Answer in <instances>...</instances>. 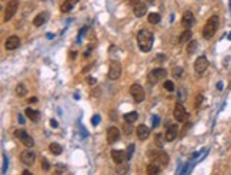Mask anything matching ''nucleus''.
<instances>
[{
    "label": "nucleus",
    "mask_w": 231,
    "mask_h": 175,
    "mask_svg": "<svg viewBox=\"0 0 231 175\" xmlns=\"http://www.w3.org/2000/svg\"><path fill=\"white\" fill-rule=\"evenodd\" d=\"M153 42H154V36L150 30L141 29L140 31H138V34H137V44H138V49H140L143 53H147V51L151 50Z\"/></svg>",
    "instance_id": "1"
},
{
    "label": "nucleus",
    "mask_w": 231,
    "mask_h": 175,
    "mask_svg": "<svg viewBox=\"0 0 231 175\" xmlns=\"http://www.w3.org/2000/svg\"><path fill=\"white\" fill-rule=\"evenodd\" d=\"M220 20L218 16H211L208 20H207L204 29H203V37L204 38H213V36L215 34L217 29H218Z\"/></svg>",
    "instance_id": "2"
},
{
    "label": "nucleus",
    "mask_w": 231,
    "mask_h": 175,
    "mask_svg": "<svg viewBox=\"0 0 231 175\" xmlns=\"http://www.w3.org/2000/svg\"><path fill=\"white\" fill-rule=\"evenodd\" d=\"M167 77V70L165 68H161V67H158V68H154V70H151L149 73V75H147V80H149L150 84H157L160 80L165 78Z\"/></svg>",
    "instance_id": "3"
},
{
    "label": "nucleus",
    "mask_w": 231,
    "mask_h": 175,
    "mask_svg": "<svg viewBox=\"0 0 231 175\" xmlns=\"http://www.w3.org/2000/svg\"><path fill=\"white\" fill-rule=\"evenodd\" d=\"M149 157L151 159V162L158 164L160 167H164V165L169 164V155L165 154V152H163V151H156V152L149 151Z\"/></svg>",
    "instance_id": "4"
},
{
    "label": "nucleus",
    "mask_w": 231,
    "mask_h": 175,
    "mask_svg": "<svg viewBox=\"0 0 231 175\" xmlns=\"http://www.w3.org/2000/svg\"><path fill=\"white\" fill-rule=\"evenodd\" d=\"M130 94H131V97L134 98L136 103H141V101H144V98H146L144 88L137 83H134L131 87H130Z\"/></svg>",
    "instance_id": "5"
},
{
    "label": "nucleus",
    "mask_w": 231,
    "mask_h": 175,
    "mask_svg": "<svg viewBox=\"0 0 231 175\" xmlns=\"http://www.w3.org/2000/svg\"><path fill=\"white\" fill-rule=\"evenodd\" d=\"M173 115H174V118H176V121H178V122H184V121H187V118H188V113H187V110L184 108V105H183L181 103H177V104H176Z\"/></svg>",
    "instance_id": "6"
},
{
    "label": "nucleus",
    "mask_w": 231,
    "mask_h": 175,
    "mask_svg": "<svg viewBox=\"0 0 231 175\" xmlns=\"http://www.w3.org/2000/svg\"><path fill=\"white\" fill-rule=\"evenodd\" d=\"M108 78L110 80H117L120 78L121 75V64H120L117 60H113L110 61V66H108Z\"/></svg>",
    "instance_id": "7"
},
{
    "label": "nucleus",
    "mask_w": 231,
    "mask_h": 175,
    "mask_svg": "<svg viewBox=\"0 0 231 175\" xmlns=\"http://www.w3.org/2000/svg\"><path fill=\"white\" fill-rule=\"evenodd\" d=\"M19 0H10L7 3V7H6V12H4V21L12 20L13 16L16 14L17 9H19Z\"/></svg>",
    "instance_id": "8"
},
{
    "label": "nucleus",
    "mask_w": 231,
    "mask_h": 175,
    "mask_svg": "<svg viewBox=\"0 0 231 175\" xmlns=\"http://www.w3.org/2000/svg\"><path fill=\"white\" fill-rule=\"evenodd\" d=\"M14 135H16L19 140H20L23 144H25L26 147H29V148H32V147L34 145V140L32 137H30L29 134L26 133L25 129H16L14 131Z\"/></svg>",
    "instance_id": "9"
},
{
    "label": "nucleus",
    "mask_w": 231,
    "mask_h": 175,
    "mask_svg": "<svg viewBox=\"0 0 231 175\" xmlns=\"http://www.w3.org/2000/svg\"><path fill=\"white\" fill-rule=\"evenodd\" d=\"M207 67H208V60H207V57H204V56L198 57L197 60H195V63H194V70H195V73H198V74H203V73L207 70Z\"/></svg>",
    "instance_id": "10"
},
{
    "label": "nucleus",
    "mask_w": 231,
    "mask_h": 175,
    "mask_svg": "<svg viewBox=\"0 0 231 175\" xmlns=\"http://www.w3.org/2000/svg\"><path fill=\"white\" fill-rule=\"evenodd\" d=\"M20 159H21V162L25 164V165L30 167V165H33L34 159H36V154H34L33 151L26 150V151H23V152L20 154Z\"/></svg>",
    "instance_id": "11"
},
{
    "label": "nucleus",
    "mask_w": 231,
    "mask_h": 175,
    "mask_svg": "<svg viewBox=\"0 0 231 175\" xmlns=\"http://www.w3.org/2000/svg\"><path fill=\"white\" fill-rule=\"evenodd\" d=\"M195 23V19H194V14L191 12H186L183 14V19H181V24L184 29H191Z\"/></svg>",
    "instance_id": "12"
},
{
    "label": "nucleus",
    "mask_w": 231,
    "mask_h": 175,
    "mask_svg": "<svg viewBox=\"0 0 231 175\" xmlns=\"http://www.w3.org/2000/svg\"><path fill=\"white\" fill-rule=\"evenodd\" d=\"M178 134V124H171L169 125V128H167V133L164 134L165 137V141L170 142V141H174L176 137H177Z\"/></svg>",
    "instance_id": "13"
},
{
    "label": "nucleus",
    "mask_w": 231,
    "mask_h": 175,
    "mask_svg": "<svg viewBox=\"0 0 231 175\" xmlns=\"http://www.w3.org/2000/svg\"><path fill=\"white\" fill-rule=\"evenodd\" d=\"M112 158L117 165L120 164H123L126 159H127V154H126V151H121V150H113L112 151Z\"/></svg>",
    "instance_id": "14"
},
{
    "label": "nucleus",
    "mask_w": 231,
    "mask_h": 175,
    "mask_svg": "<svg viewBox=\"0 0 231 175\" xmlns=\"http://www.w3.org/2000/svg\"><path fill=\"white\" fill-rule=\"evenodd\" d=\"M136 134H137V138L138 140H141V141H144V140H147L150 135V129L147 125L144 124H140L138 127L136 128Z\"/></svg>",
    "instance_id": "15"
},
{
    "label": "nucleus",
    "mask_w": 231,
    "mask_h": 175,
    "mask_svg": "<svg viewBox=\"0 0 231 175\" xmlns=\"http://www.w3.org/2000/svg\"><path fill=\"white\" fill-rule=\"evenodd\" d=\"M120 138V129L117 127H110L107 129V141L108 144H113V142L119 141Z\"/></svg>",
    "instance_id": "16"
},
{
    "label": "nucleus",
    "mask_w": 231,
    "mask_h": 175,
    "mask_svg": "<svg viewBox=\"0 0 231 175\" xmlns=\"http://www.w3.org/2000/svg\"><path fill=\"white\" fill-rule=\"evenodd\" d=\"M4 46H6L7 50H16L17 47L20 46V38L17 37V36H10V37H7Z\"/></svg>",
    "instance_id": "17"
},
{
    "label": "nucleus",
    "mask_w": 231,
    "mask_h": 175,
    "mask_svg": "<svg viewBox=\"0 0 231 175\" xmlns=\"http://www.w3.org/2000/svg\"><path fill=\"white\" fill-rule=\"evenodd\" d=\"M47 19H49V13H47V12H41L40 14H37V16L34 17L33 24L36 26V27H40V26H43L46 21H47Z\"/></svg>",
    "instance_id": "18"
},
{
    "label": "nucleus",
    "mask_w": 231,
    "mask_h": 175,
    "mask_svg": "<svg viewBox=\"0 0 231 175\" xmlns=\"http://www.w3.org/2000/svg\"><path fill=\"white\" fill-rule=\"evenodd\" d=\"M78 3V0H66V2H63L62 6H60V10L63 13H69L73 10V7H76V4Z\"/></svg>",
    "instance_id": "19"
},
{
    "label": "nucleus",
    "mask_w": 231,
    "mask_h": 175,
    "mask_svg": "<svg viewBox=\"0 0 231 175\" xmlns=\"http://www.w3.org/2000/svg\"><path fill=\"white\" fill-rule=\"evenodd\" d=\"M25 114L27 118H30V121H39V118H40V113H39L37 110H33V108H26Z\"/></svg>",
    "instance_id": "20"
},
{
    "label": "nucleus",
    "mask_w": 231,
    "mask_h": 175,
    "mask_svg": "<svg viewBox=\"0 0 231 175\" xmlns=\"http://www.w3.org/2000/svg\"><path fill=\"white\" fill-rule=\"evenodd\" d=\"M147 13V6L143 3H138L134 6V16L136 17H143Z\"/></svg>",
    "instance_id": "21"
},
{
    "label": "nucleus",
    "mask_w": 231,
    "mask_h": 175,
    "mask_svg": "<svg viewBox=\"0 0 231 175\" xmlns=\"http://www.w3.org/2000/svg\"><path fill=\"white\" fill-rule=\"evenodd\" d=\"M161 168L158 164H154V162H150L149 165H147V174L150 175H156V174H160L161 172Z\"/></svg>",
    "instance_id": "22"
},
{
    "label": "nucleus",
    "mask_w": 231,
    "mask_h": 175,
    "mask_svg": "<svg viewBox=\"0 0 231 175\" xmlns=\"http://www.w3.org/2000/svg\"><path fill=\"white\" fill-rule=\"evenodd\" d=\"M191 37H193V31H191V29H186L184 31L181 33V36H180V43H188L191 40Z\"/></svg>",
    "instance_id": "23"
},
{
    "label": "nucleus",
    "mask_w": 231,
    "mask_h": 175,
    "mask_svg": "<svg viewBox=\"0 0 231 175\" xmlns=\"http://www.w3.org/2000/svg\"><path fill=\"white\" fill-rule=\"evenodd\" d=\"M49 150L53 152V155H60L63 152V147L60 145V144H57V142H51L49 147Z\"/></svg>",
    "instance_id": "24"
},
{
    "label": "nucleus",
    "mask_w": 231,
    "mask_h": 175,
    "mask_svg": "<svg viewBox=\"0 0 231 175\" xmlns=\"http://www.w3.org/2000/svg\"><path fill=\"white\" fill-rule=\"evenodd\" d=\"M124 121H128V122H134V121H137V118H138V114L136 113V111H131V113H127L123 115Z\"/></svg>",
    "instance_id": "25"
},
{
    "label": "nucleus",
    "mask_w": 231,
    "mask_h": 175,
    "mask_svg": "<svg viewBox=\"0 0 231 175\" xmlns=\"http://www.w3.org/2000/svg\"><path fill=\"white\" fill-rule=\"evenodd\" d=\"M16 94L19 97H25L26 94H27V88H26V86L23 83L20 84H17V87H16Z\"/></svg>",
    "instance_id": "26"
},
{
    "label": "nucleus",
    "mask_w": 231,
    "mask_h": 175,
    "mask_svg": "<svg viewBox=\"0 0 231 175\" xmlns=\"http://www.w3.org/2000/svg\"><path fill=\"white\" fill-rule=\"evenodd\" d=\"M164 141H165V137L163 134H156V138H154V144H156L158 148H163L164 145Z\"/></svg>",
    "instance_id": "27"
},
{
    "label": "nucleus",
    "mask_w": 231,
    "mask_h": 175,
    "mask_svg": "<svg viewBox=\"0 0 231 175\" xmlns=\"http://www.w3.org/2000/svg\"><path fill=\"white\" fill-rule=\"evenodd\" d=\"M195 50H197V42L195 40H190L188 44H187V53L188 54H194Z\"/></svg>",
    "instance_id": "28"
},
{
    "label": "nucleus",
    "mask_w": 231,
    "mask_h": 175,
    "mask_svg": "<svg viewBox=\"0 0 231 175\" xmlns=\"http://www.w3.org/2000/svg\"><path fill=\"white\" fill-rule=\"evenodd\" d=\"M161 20V16L158 13H150L149 14V21L151 24H157V23H160Z\"/></svg>",
    "instance_id": "29"
},
{
    "label": "nucleus",
    "mask_w": 231,
    "mask_h": 175,
    "mask_svg": "<svg viewBox=\"0 0 231 175\" xmlns=\"http://www.w3.org/2000/svg\"><path fill=\"white\" fill-rule=\"evenodd\" d=\"M123 131L126 135H130V134L133 133V122H128V121H126L123 124Z\"/></svg>",
    "instance_id": "30"
},
{
    "label": "nucleus",
    "mask_w": 231,
    "mask_h": 175,
    "mask_svg": "<svg viewBox=\"0 0 231 175\" xmlns=\"http://www.w3.org/2000/svg\"><path fill=\"white\" fill-rule=\"evenodd\" d=\"M134 150H136L134 144H130V145L127 147V150H126V154H127V161H128V159H131L133 154H134Z\"/></svg>",
    "instance_id": "31"
},
{
    "label": "nucleus",
    "mask_w": 231,
    "mask_h": 175,
    "mask_svg": "<svg viewBox=\"0 0 231 175\" xmlns=\"http://www.w3.org/2000/svg\"><path fill=\"white\" fill-rule=\"evenodd\" d=\"M173 75L176 78H181L183 77V68L181 67H174L173 68Z\"/></svg>",
    "instance_id": "32"
},
{
    "label": "nucleus",
    "mask_w": 231,
    "mask_h": 175,
    "mask_svg": "<svg viewBox=\"0 0 231 175\" xmlns=\"http://www.w3.org/2000/svg\"><path fill=\"white\" fill-rule=\"evenodd\" d=\"M40 165H41V168H43V171H50V164L44 157L40 159Z\"/></svg>",
    "instance_id": "33"
},
{
    "label": "nucleus",
    "mask_w": 231,
    "mask_h": 175,
    "mask_svg": "<svg viewBox=\"0 0 231 175\" xmlns=\"http://www.w3.org/2000/svg\"><path fill=\"white\" fill-rule=\"evenodd\" d=\"M164 88H165V90H167L169 93L174 91V83H173V81H170V80L164 81Z\"/></svg>",
    "instance_id": "34"
},
{
    "label": "nucleus",
    "mask_w": 231,
    "mask_h": 175,
    "mask_svg": "<svg viewBox=\"0 0 231 175\" xmlns=\"http://www.w3.org/2000/svg\"><path fill=\"white\" fill-rule=\"evenodd\" d=\"M66 171V165L64 164H57L56 165V172H59V174H62V172Z\"/></svg>",
    "instance_id": "35"
},
{
    "label": "nucleus",
    "mask_w": 231,
    "mask_h": 175,
    "mask_svg": "<svg viewBox=\"0 0 231 175\" xmlns=\"http://www.w3.org/2000/svg\"><path fill=\"white\" fill-rule=\"evenodd\" d=\"M99 122H100V115H97V114H96V115H93V118H91V124L96 127Z\"/></svg>",
    "instance_id": "36"
},
{
    "label": "nucleus",
    "mask_w": 231,
    "mask_h": 175,
    "mask_svg": "<svg viewBox=\"0 0 231 175\" xmlns=\"http://www.w3.org/2000/svg\"><path fill=\"white\" fill-rule=\"evenodd\" d=\"M203 100H204V97H203L201 94H198L197 96V103H195V107H197V108L200 107V103H203Z\"/></svg>",
    "instance_id": "37"
},
{
    "label": "nucleus",
    "mask_w": 231,
    "mask_h": 175,
    "mask_svg": "<svg viewBox=\"0 0 231 175\" xmlns=\"http://www.w3.org/2000/svg\"><path fill=\"white\" fill-rule=\"evenodd\" d=\"M87 83L90 84V86H94V84H96V78H94V77H87Z\"/></svg>",
    "instance_id": "38"
},
{
    "label": "nucleus",
    "mask_w": 231,
    "mask_h": 175,
    "mask_svg": "<svg viewBox=\"0 0 231 175\" xmlns=\"http://www.w3.org/2000/svg\"><path fill=\"white\" fill-rule=\"evenodd\" d=\"M164 60H165L164 54H158V56L156 57V61H158V63H160V61H164Z\"/></svg>",
    "instance_id": "39"
},
{
    "label": "nucleus",
    "mask_w": 231,
    "mask_h": 175,
    "mask_svg": "<svg viewBox=\"0 0 231 175\" xmlns=\"http://www.w3.org/2000/svg\"><path fill=\"white\" fill-rule=\"evenodd\" d=\"M50 125H51V127H53V128H57V121L56 120H50Z\"/></svg>",
    "instance_id": "40"
},
{
    "label": "nucleus",
    "mask_w": 231,
    "mask_h": 175,
    "mask_svg": "<svg viewBox=\"0 0 231 175\" xmlns=\"http://www.w3.org/2000/svg\"><path fill=\"white\" fill-rule=\"evenodd\" d=\"M153 125L156 127V125H158V117H154L153 118Z\"/></svg>",
    "instance_id": "41"
},
{
    "label": "nucleus",
    "mask_w": 231,
    "mask_h": 175,
    "mask_svg": "<svg viewBox=\"0 0 231 175\" xmlns=\"http://www.w3.org/2000/svg\"><path fill=\"white\" fill-rule=\"evenodd\" d=\"M140 2H141V0H130V3H131L133 6H136V4H138V3H140Z\"/></svg>",
    "instance_id": "42"
},
{
    "label": "nucleus",
    "mask_w": 231,
    "mask_h": 175,
    "mask_svg": "<svg viewBox=\"0 0 231 175\" xmlns=\"http://www.w3.org/2000/svg\"><path fill=\"white\" fill-rule=\"evenodd\" d=\"M29 103H37V98H36V97H32V98H29Z\"/></svg>",
    "instance_id": "43"
},
{
    "label": "nucleus",
    "mask_w": 231,
    "mask_h": 175,
    "mask_svg": "<svg viewBox=\"0 0 231 175\" xmlns=\"http://www.w3.org/2000/svg\"><path fill=\"white\" fill-rule=\"evenodd\" d=\"M70 57H71V58H74V57H77V51H71V54H70Z\"/></svg>",
    "instance_id": "44"
},
{
    "label": "nucleus",
    "mask_w": 231,
    "mask_h": 175,
    "mask_svg": "<svg viewBox=\"0 0 231 175\" xmlns=\"http://www.w3.org/2000/svg\"><path fill=\"white\" fill-rule=\"evenodd\" d=\"M19 122H20V124H25V121H23V117L21 115H19Z\"/></svg>",
    "instance_id": "45"
},
{
    "label": "nucleus",
    "mask_w": 231,
    "mask_h": 175,
    "mask_svg": "<svg viewBox=\"0 0 231 175\" xmlns=\"http://www.w3.org/2000/svg\"><path fill=\"white\" fill-rule=\"evenodd\" d=\"M23 175H32V172H30V171H27V170H26V171H23Z\"/></svg>",
    "instance_id": "46"
},
{
    "label": "nucleus",
    "mask_w": 231,
    "mask_h": 175,
    "mask_svg": "<svg viewBox=\"0 0 231 175\" xmlns=\"http://www.w3.org/2000/svg\"><path fill=\"white\" fill-rule=\"evenodd\" d=\"M90 56V50H86V53H84V57H89Z\"/></svg>",
    "instance_id": "47"
},
{
    "label": "nucleus",
    "mask_w": 231,
    "mask_h": 175,
    "mask_svg": "<svg viewBox=\"0 0 231 175\" xmlns=\"http://www.w3.org/2000/svg\"><path fill=\"white\" fill-rule=\"evenodd\" d=\"M218 90H223V83H218Z\"/></svg>",
    "instance_id": "48"
},
{
    "label": "nucleus",
    "mask_w": 231,
    "mask_h": 175,
    "mask_svg": "<svg viewBox=\"0 0 231 175\" xmlns=\"http://www.w3.org/2000/svg\"><path fill=\"white\" fill-rule=\"evenodd\" d=\"M154 2H156V0H147V3H150V4H153Z\"/></svg>",
    "instance_id": "49"
}]
</instances>
